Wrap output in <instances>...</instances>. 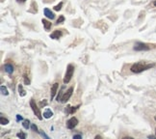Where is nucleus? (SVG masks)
I'll return each mask as SVG.
<instances>
[{
    "instance_id": "2f4dec72",
    "label": "nucleus",
    "mask_w": 156,
    "mask_h": 139,
    "mask_svg": "<svg viewBox=\"0 0 156 139\" xmlns=\"http://www.w3.org/2000/svg\"><path fill=\"white\" fill-rule=\"evenodd\" d=\"M155 134H156V129H155Z\"/></svg>"
},
{
    "instance_id": "f257e3e1",
    "label": "nucleus",
    "mask_w": 156,
    "mask_h": 139,
    "mask_svg": "<svg viewBox=\"0 0 156 139\" xmlns=\"http://www.w3.org/2000/svg\"><path fill=\"white\" fill-rule=\"evenodd\" d=\"M154 65L153 64H148L145 65V63H136L134 64L132 67H131V72L132 73H135V74H139V73H142L145 70L149 69V68H152Z\"/></svg>"
},
{
    "instance_id": "aec40b11",
    "label": "nucleus",
    "mask_w": 156,
    "mask_h": 139,
    "mask_svg": "<svg viewBox=\"0 0 156 139\" xmlns=\"http://www.w3.org/2000/svg\"><path fill=\"white\" fill-rule=\"evenodd\" d=\"M62 7H63V2H60L58 5H56L54 7V11H60L61 9H62Z\"/></svg>"
},
{
    "instance_id": "7c9ffc66",
    "label": "nucleus",
    "mask_w": 156,
    "mask_h": 139,
    "mask_svg": "<svg viewBox=\"0 0 156 139\" xmlns=\"http://www.w3.org/2000/svg\"><path fill=\"white\" fill-rule=\"evenodd\" d=\"M153 5L156 6V0H155V1H154V2H153Z\"/></svg>"
},
{
    "instance_id": "473e14b6",
    "label": "nucleus",
    "mask_w": 156,
    "mask_h": 139,
    "mask_svg": "<svg viewBox=\"0 0 156 139\" xmlns=\"http://www.w3.org/2000/svg\"><path fill=\"white\" fill-rule=\"evenodd\" d=\"M155 120H156V116H155Z\"/></svg>"
},
{
    "instance_id": "a878e982",
    "label": "nucleus",
    "mask_w": 156,
    "mask_h": 139,
    "mask_svg": "<svg viewBox=\"0 0 156 139\" xmlns=\"http://www.w3.org/2000/svg\"><path fill=\"white\" fill-rule=\"evenodd\" d=\"M21 120H23L22 116H20V115H16V121H17V122H18V121H21Z\"/></svg>"
},
{
    "instance_id": "f03ea898",
    "label": "nucleus",
    "mask_w": 156,
    "mask_h": 139,
    "mask_svg": "<svg viewBox=\"0 0 156 139\" xmlns=\"http://www.w3.org/2000/svg\"><path fill=\"white\" fill-rule=\"evenodd\" d=\"M73 73H74V66L70 64L68 66V68H67V72H66L65 77H64V83H65V84L69 83L70 81L72 75H73Z\"/></svg>"
},
{
    "instance_id": "b1692460",
    "label": "nucleus",
    "mask_w": 156,
    "mask_h": 139,
    "mask_svg": "<svg viewBox=\"0 0 156 139\" xmlns=\"http://www.w3.org/2000/svg\"><path fill=\"white\" fill-rule=\"evenodd\" d=\"M31 128H32L33 131H36V132H39L38 128H37V126H36V125H34V124H32V125H31Z\"/></svg>"
},
{
    "instance_id": "393cba45",
    "label": "nucleus",
    "mask_w": 156,
    "mask_h": 139,
    "mask_svg": "<svg viewBox=\"0 0 156 139\" xmlns=\"http://www.w3.org/2000/svg\"><path fill=\"white\" fill-rule=\"evenodd\" d=\"M39 133L41 134V135H42V136H43V137H44V138H47V139L49 138L48 136H47V135H46V134L44 133V132H43V131H42V130H41V131H39Z\"/></svg>"
},
{
    "instance_id": "2eb2a0df",
    "label": "nucleus",
    "mask_w": 156,
    "mask_h": 139,
    "mask_svg": "<svg viewBox=\"0 0 156 139\" xmlns=\"http://www.w3.org/2000/svg\"><path fill=\"white\" fill-rule=\"evenodd\" d=\"M64 90H65V86H63L62 87V89H61V91H60V93L58 94V96H57V98H56V100L58 101V102H61V100H62V97H63V95H64Z\"/></svg>"
},
{
    "instance_id": "4be33fe9",
    "label": "nucleus",
    "mask_w": 156,
    "mask_h": 139,
    "mask_svg": "<svg viewBox=\"0 0 156 139\" xmlns=\"http://www.w3.org/2000/svg\"><path fill=\"white\" fill-rule=\"evenodd\" d=\"M65 21V17H64V16H59V18L57 19V24H59V23H62V22H64Z\"/></svg>"
},
{
    "instance_id": "4468645a",
    "label": "nucleus",
    "mask_w": 156,
    "mask_h": 139,
    "mask_svg": "<svg viewBox=\"0 0 156 139\" xmlns=\"http://www.w3.org/2000/svg\"><path fill=\"white\" fill-rule=\"evenodd\" d=\"M18 94H19V96L20 97H24L26 96V91L23 89V86L22 85H18Z\"/></svg>"
},
{
    "instance_id": "0eeeda50",
    "label": "nucleus",
    "mask_w": 156,
    "mask_h": 139,
    "mask_svg": "<svg viewBox=\"0 0 156 139\" xmlns=\"http://www.w3.org/2000/svg\"><path fill=\"white\" fill-rule=\"evenodd\" d=\"M58 87H59V84H58V83H54L53 85H52V87H51V91H50V99H51V101L54 99V97L56 96Z\"/></svg>"
},
{
    "instance_id": "6ab92c4d",
    "label": "nucleus",
    "mask_w": 156,
    "mask_h": 139,
    "mask_svg": "<svg viewBox=\"0 0 156 139\" xmlns=\"http://www.w3.org/2000/svg\"><path fill=\"white\" fill-rule=\"evenodd\" d=\"M23 80H24V84L25 85H29L30 84V79L28 78V76L26 75H23Z\"/></svg>"
},
{
    "instance_id": "f3484780",
    "label": "nucleus",
    "mask_w": 156,
    "mask_h": 139,
    "mask_svg": "<svg viewBox=\"0 0 156 139\" xmlns=\"http://www.w3.org/2000/svg\"><path fill=\"white\" fill-rule=\"evenodd\" d=\"M1 93L4 95V96H8L9 95V92H8V90H7V88H6L4 85L1 86Z\"/></svg>"
},
{
    "instance_id": "20e7f679",
    "label": "nucleus",
    "mask_w": 156,
    "mask_h": 139,
    "mask_svg": "<svg viewBox=\"0 0 156 139\" xmlns=\"http://www.w3.org/2000/svg\"><path fill=\"white\" fill-rule=\"evenodd\" d=\"M149 45L144 43H136L134 45V50L137 51H143V50H149Z\"/></svg>"
},
{
    "instance_id": "bb28decb",
    "label": "nucleus",
    "mask_w": 156,
    "mask_h": 139,
    "mask_svg": "<svg viewBox=\"0 0 156 139\" xmlns=\"http://www.w3.org/2000/svg\"><path fill=\"white\" fill-rule=\"evenodd\" d=\"M73 138H82V135L81 134H76V135H73Z\"/></svg>"
},
{
    "instance_id": "ddd939ff",
    "label": "nucleus",
    "mask_w": 156,
    "mask_h": 139,
    "mask_svg": "<svg viewBox=\"0 0 156 139\" xmlns=\"http://www.w3.org/2000/svg\"><path fill=\"white\" fill-rule=\"evenodd\" d=\"M42 22H43V26H44V28H45L46 30H49V29L51 28V22L50 21H48V20H46V19L43 18V20H42Z\"/></svg>"
},
{
    "instance_id": "dca6fc26",
    "label": "nucleus",
    "mask_w": 156,
    "mask_h": 139,
    "mask_svg": "<svg viewBox=\"0 0 156 139\" xmlns=\"http://www.w3.org/2000/svg\"><path fill=\"white\" fill-rule=\"evenodd\" d=\"M0 122H1V125L5 126V125H8V124H9V120H8L7 118H4L3 116H1V117H0Z\"/></svg>"
},
{
    "instance_id": "c85d7f7f",
    "label": "nucleus",
    "mask_w": 156,
    "mask_h": 139,
    "mask_svg": "<svg viewBox=\"0 0 156 139\" xmlns=\"http://www.w3.org/2000/svg\"><path fill=\"white\" fill-rule=\"evenodd\" d=\"M26 0H17V2H25Z\"/></svg>"
},
{
    "instance_id": "f8f14e48",
    "label": "nucleus",
    "mask_w": 156,
    "mask_h": 139,
    "mask_svg": "<svg viewBox=\"0 0 156 139\" xmlns=\"http://www.w3.org/2000/svg\"><path fill=\"white\" fill-rule=\"evenodd\" d=\"M53 116V112L48 109V108H46L45 110H44V112H43V117L45 118V119H49V118H51Z\"/></svg>"
},
{
    "instance_id": "6e6552de",
    "label": "nucleus",
    "mask_w": 156,
    "mask_h": 139,
    "mask_svg": "<svg viewBox=\"0 0 156 139\" xmlns=\"http://www.w3.org/2000/svg\"><path fill=\"white\" fill-rule=\"evenodd\" d=\"M43 13H44V16H46L47 18H50V19H53L54 17H55V15H54L53 13L51 12V10H49L48 8H45V9L43 10Z\"/></svg>"
},
{
    "instance_id": "a211bd4d",
    "label": "nucleus",
    "mask_w": 156,
    "mask_h": 139,
    "mask_svg": "<svg viewBox=\"0 0 156 139\" xmlns=\"http://www.w3.org/2000/svg\"><path fill=\"white\" fill-rule=\"evenodd\" d=\"M22 126H23V128H25V129H28V128H29V126H30L29 120H24L23 123H22Z\"/></svg>"
},
{
    "instance_id": "cd10ccee",
    "label": "nucleus",
    "mask_w": 156,
    "mask_h": 139,
    "mask_svg": "<svg viewBox=\"0 0 156 139\" xmlns=\"http://www.w3.org/2000/svg\"><path fill=\"white\" fill-rule=\"evenodd\" d=\"M148 138H155V136H153V135H148Z\"/></svg>"
},
{
    "instance_id": "c756f323",
    "label": "nucleus",
    "mask_w": 156,
    "mask_h": 139,
    "mask_svg": "<svg viewBox=\"0 0 156 139\" xmlns=\"http://www.w3.org/2000/svg\"><path fill=\"white\" fill-rule=\"evenodd\" d=\"M96 138H101V137H100V136H99V135H97V136H96Z\"/></svg>"
},
{
    "instance_id": "423d86ee",
    "label": "nucleus",
    "mask_w": 156,
    "mask_h": 139,
    "mask_svg": "<svg viewBox=\"0 0 156 139\" xmlns=\"http://www.w3.org/2000/svg\"><path fill=\"white\" fill-rule=\"evenodd\" d=\"M77 124H78V120L75 117L70 118V120L67 122V128H70V129H72L77 126Z\"/></svg>"
},
{
    "instance_id": "412c9836",
    "label": "nucleus",
    "mask_w": 156,
    "mask_h": 139,
    "mask_svg": "<svg viewBox=\"0 0 156 139\" xmlns=\"http://www.w3.org/2000/svg\"><path fill=\"white\" fill-rule=\"evenodd\" d=\"M16 136H17L18 138H21V139H25V138H26V134L23 133V132H18V133L16 134Z\"/></svg>"
},
{
    "instance_id": "9b49d317",
    "label": "nucleus",
    "mask_w": 156,
    "mask_h": 139,
    "mask_svg": "<svg viewBox=\"0 0 156 139\" xmlns=\"http://www.w3.org/2000/svg\"><path fill=\"white\" fill-rule=\"evenodd\" d=\"M4 69H5V72L7 74H9V75H11L14 73V67H13V65L11 64H6L4 66Z\"/></svg>"
},
{
    "instance_id": "39448f33",
    "label": "nucleus",
    "mask_w": 156,
    "mask_h": 139,
    "mask_svg": "<svg viewBox=\"0 0 156 139\" xmlns=\"http://www.w3.org/2000/svg\"><path fill=\"white\" fill-rule=\"evenodd\" d=\"M72 92H73V88H72V87L69 88V89L64 93V95H63V97H62V100H61V102L66 103V102H68V101L70 99L71 95H72Z\"/></svg>"
},
{
    "instance_id": "5701e85b",
    "label": "nucleus",
    "mask_w": 156,
    "mask_h": 139,
    "mask_svg": "<svg viewBox=\"0 0 156 139\" xmlns=\"http://www.w3.org/2000/svg\"><path fill=\"white\" fill-rule=\"evenodd\" d=\"M46 105H47V102H46V100H43V102H40V107H41V108L43 106H46Z\"/></svg>"
},
{
    "instance_id": "1a4fd4ad",
    "label": "nucleus",
    "mask_w": 156,
    "mask_h": 139,
    "mask_svg": "<svg viewBox=\"0 0 156 139\" xmlns=\"http://www.w3.org/2000/svg\"><path fill=\"white\" fill-rule=\"evenodd\" d=\"M61 37H62V31L61 30H55L52 34H50V38L54 39V40H58Z\"/></svg>"
},
{
    "instance_id": "7ed1b4c3",
    "label": "nucleus",
    "mask_w": 156,
    "mask_h": 139,
    "mask_svg": "<svg viewBox=\"0 0 156 139\" xmlns=\"http://www.w3.org/2000/svg\"><path fill=\"white\" fill-rule=\"evenodd\" d=\"M30 107L32 108L33 112H34V114L38 117L39 120H43V114H42V112H41V110H40V107L37 105V103L35 102V101L34 100H31L30 101Z\"/></svg>"
},
{
    "instance_id": "9d476101",
    "label": "nucleus",
    "mask_w": 156,
    "mask_h": 139,
    "mask_svg": "<svg viewBox=\"0 0 156 139\" xmlns=\"http://www.w3.org/2000/svg\"><path fill=\"white\" fill-rule=\"evenodd\" d=\"M80 107V104H78V105H76L74 107H70V106H68V108L66 109V112L68 113V114H73V113L75 112L76 110L78 109Z\"/></svg>"
}]
</instances>
